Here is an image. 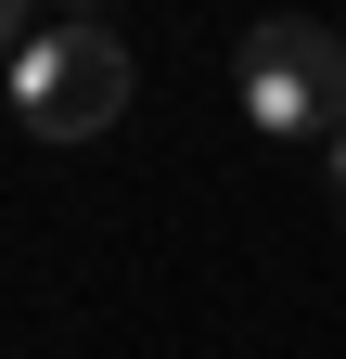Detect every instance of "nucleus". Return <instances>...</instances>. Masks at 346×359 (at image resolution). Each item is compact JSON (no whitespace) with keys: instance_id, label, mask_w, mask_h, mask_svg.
Here are the masks:
<instances>
[{"instance_id":"2","label":"nucleus","mask_w":346,"mask_h":359,"mask_svg":"<svg viewBox=\"0 0 346 359\" xmlns=\"http://www.w3.org/2000/svg\"><path fill=\"white\" fill-rule=\"evenodd\" d=\"M13 116L39 128V142H90V128H116V116H128V39L90 26V13L26 26V52H13Z\"/></svg>"},{"instance_id":"4","label":"nucleus","mask_w":346,"mask_h":359,"mask_svg":"<svg viewBox=\"0 0 346 359\" xmlns=\"http://www.w3.org/2000/svg\"><path fill=\"white\" fill-rule=\"evenodd\" d=\"M13 52H26V26H13V0H0V65H13Z\"/></svg>"},{"instance_id":"1","label":"nucleus","mask_w":346,"mask_h":359,"mask_svg":"<svg viewBox=\"0 0 346 359\" xmlns=\"http://www.w3.org/2000/svg\"><path fill=\"white\" fill-rule=\"evenodd\" d=\"M231 103H244L256 142L321 154L333 128H346V26H308V13L244 26V39H231Z\"/></svg>"},{"instance_id":"3","label":"nucleus","mask_w":346,"mask_h":359,"mask_svg":"<svg viewBox=\"0 0 346 359\" xmlns=\"http://www.w3.org/2000/svg\"><path fill=\"white\" fill-rule=\"evenodd\" d=\"M321 193L346 205V128H333V142H321Z\"/></svg>"}]
</instances>
